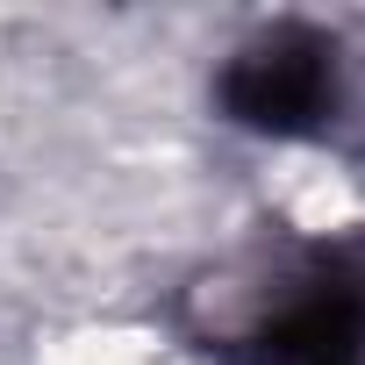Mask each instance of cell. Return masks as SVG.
<instances>
[{
	"label": "cell",
	"instance_id": "6da1fadb",
	"mask_svg": "<svg viewBox=\"0 0 365 365\" xmlns=\"http://www.w3.org/2000/svg\"><path fill=\"white\" fill-rule=\"evenodd\" d=\"M222 115L258 136H315L336 115V43L308 22L251 36L222 72Z\"/></svg>",
	"mask_w": 365,
	"mask_h": 365
},
{
	"label": "cell",
	"instance_id": "7a4b0ae2",
	"mask_svg": "<svg viewBox=\"0 0 365 365\" xmlns=\"http://www.w3.org/2000/svg\"><path fill=\"white\" fill-rule=\"evenodd\" d=\"M251 344L258 365H365V237L315 251Z\"/></svg>",
	"mask_w": 365,
	"mask_h": 365
}]
</instances>
